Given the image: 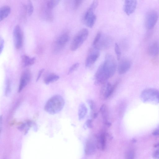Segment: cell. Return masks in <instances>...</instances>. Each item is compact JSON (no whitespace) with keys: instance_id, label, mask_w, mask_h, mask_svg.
Segmentation results:
<instances>
[{"instance_id":"obj_1","label":"cell","mask_w":159,"mask_h":159,"mask_svg":"<svg viewBox=\"0 0 159 159\" xmlns=\"http://www.w3.org/2000/svg\"><path fill=\"white\" fill-rule=\"evenodd\" d=\"M105 58L95 73V78L97 83H104L113 75L116 71V64L114 57L107 53Z\"/></svg>"},{"instance_id":"obj_2","label":"cell","mask_w":159,"mask_h":159,"mask_svg":"<svg viewBox=\"0 0 159 159\" xmlns=\"http://www.w3.org/2000/svg\"><path fill=\"white\" fill-rule=\"evenodd\" d=\"M65 103L64 98L61 95H56L51 97L46 102L44 107V110L52 115L60 111Z\"/></svg>"},{"instance_id":"obj_3","label":"cell","mask_w":159,"mask_h":159,"mask_svg":"<svg viewBox=\"0 0 159 159\" xmlns=\"http://www.w3.org/2000/svg\"><path fill=\"white\" fill-rule=\"evenodd\" d=\"M141 98L144 102L157 104L159 103V91L154 89H146L141 93Z\"/></svg>"},{"instance_id":"obj_4","label":"cell","mask_w":159,"mask_h":159,"mask_svg":"<svg viewBox=\"0 0 159 159\" xmlns=\"http://www.w3.org/2000/svg\"><path fill=\"white\" fill-rule=\"evenodd\" d=\"M98 4V1H93L84 15V21L86 25L89 28H92L96 21L97 17L94 12Z\"/></svg>"},{"instance_id":"obj_5","label":"cell","mask_w":159,"mask_h":159,"mask_svg":"<svg viewBox=\"0 0 159 159\" xmlns=\"http://www.w3.org/2000/svg\"><path fill=\"white\" fill-rule=\"evenodd\" d=\"M89 34V31L86 28L80 30L74 37L71 43V50L75 51L78 49L86 39Z\"/></svg>"},{"instance_id":"obj_6","label":"cell","mask_w":159,"mask_h":159,"mask_svg":"<svg viewBox=\"0 0 159 159\" xmlns=\"http://www.w3.org/2000/svg\"><path fill=\"white\" fill-rule=\"evenodd\" d=\"M158 17V14L156 11L151 10L148 11L146 15L145 20L146 28L148 30L153 28L157 22Z\"/></svg>"},{"instance_id":"obj_7","label":"cell","mask_w":159,"mask_h":159,"mask_svg":"<svg viewBox=\"0 0 159 159\" xmlns=\"http://www.w3.org/2000/svg\"><path fill=\"white\" fill-rule=\"evenodd\" d=\"M99 55L98 50L94 47L91 48L89 50L85 60V66L89 67L93 65L97 60Z\"/></svg>"},{"instance_id":"obj_8","label":"cell","mask_w":159,"mask_h":159,"mask_svg":"<svg viewBox=\"0 0 159 159\" xmlns=\"http://www.w3.org/2000/svg\"><path fill=\"white\" fill-rule=\"evenodd\" d=\"M112 43V39L109 36L102 34L96 45L93 46L97 49L105 50L109 48Z\"/></svg>"},{"instance_id":"obj_9","label":"cell","mask_w":159,"mask_h":159,"mask_svg":"<svg viewBox=\"0 0 159 159\" xmlns=\"http://www.w3.org/2000/svg\"><path fill=\"white\" fill-rule=\"evenodd\" d=\"M13 36L15 48L17 49H19L22 46L23 37L21 28L19 25L15 27L13 31Z\"/></svg>"},{"instance_id":"obj_10","label":"cell","mask_w":159,"mask_h":159,"mask_svg":"<svg viewBox=\"0 0 159 159\" xmlns=\"http://www.w3.org/2000/svg\"><path fill=\"white\" fill-rule=\"evenodd\" d=\"M31 75L30 70L27 69L24 70L21 75L19 87L18 92H20L29 82Z\"/></svg>"},{"instance_id":"obj_11","label":"cell","mask_w":159,"mask_h":159,"mask_svg":"<svg viewBox=\"0 0 159 159\" xmlns=\"http://www.w3.org/2000/svg\"><path fill=\"white\" fill-rule=\"evenodd\" d=\"M69 38V35L66 33L60 36L55 42L54 50L57 51L62 49L68 42Z\"/></svg>"},{"instance_id":"obj_12","label":"cell","mask_w":159,"mask_h":159,"mask_svg":"<svg viewBox=\"0 0 159 159\" xmlns=\"http://www.w3.org/2000/svg\"><path fill=\"white\" fill-rule=\"evenodd\" d=\"M137 1L134 0H125L124 6V10L128 15L133 13L136 8Z\"/></svg>"},{"instance_id":"obj_13","label":"cell","mask_w":159,"mask_h":159,"mask_svg":"<svg viewBox=\"0 0 159 159\" xmlns=\"http://www.w3.org/2000/svg\"><path fill=\"white\" fill-rule=\"evenodd\" d=\"M131 66V63L129 60L126 59L122 60L119 64V73L121 75L125 73L129 70Z\"/></svg>"},{"instance_id":"obj_14","label":"cell","mask_w":159,"mask_h":159,"mask_svg":"<svg viewBox=\"0 0 159 159\" xmlns=\"http://www.w3.org/2000/svg\"><path fill=\"white\" fill-rule=\"evenodd\" d=\"M148 52L151 56H157L159 54V42L155 41L150 43L148 48Z\"/></svg>"},{"instance_id":"obj_15","label":"cell","mask_w":159,"mask_h":159,"mask_svg":"<svg viewBox=\"0 0 159 159\" xmlns=\"http://www.w3.org/2000/svg\"><path fill=\"white\" fill-rule=\"evenodd\" d=\"M100 111L102 114L103 123L108 127L110 126L111 124L108 120V112L106 106L102 104L100 109Z\"/></svg>"},{"instance_id":"obj_16","label":"cell","mask_w":159,"mask_h":159,"mask_svg":"<svg viewBox=\"0 0 159 159\" xmlns=\"http://www.w3.org/2000/svg\"><path fill=\"white\" fill-rule=\"evenodd\" d=\"M118 83V82H116L113 85H111L110 83H107L103 93V96L105 98H109L112 94L116 88Z\"/></svg>"},{"instance_id":"obj_17","label":"cell","mask_w":159,"mask_h":159,"mask_svg":"<svg viewBox=\"0 0 159 159\" xmlns=\"http://www.w3.org/2000/svg\"><path fill=\"white\" fill-rule=\"evenodd\" d=\"M95 151L96 147L94 143L91 141H88L85 147V154L88 155H92L94 153Z\"/></svg>"},{"instance_id":"obj_18","label":"cell","mask_w":159,"mask_h":159,"mask_svg":"<svg viewBox=\"0 0 159 159\" xmlns=\"http://www.w3.org/2000/svg\"><path fill=\"white\" fill-rule=\"evenodd\" d=\"M87 113V108L84 103H82L79 105L78 111V115L79 120L84 119Z\"/></svg>"},{"instance_id":"obj_19","label":"cell","mask_w":159,"mask_h":159,"mask_svg":"<svg viewBox=\"0 0 159 159\" xmlns=\"http://www.w3.org/2000/svg\"><path fill=\"white\" fill-rule=\"evenodd\" d=\"M11 7L8 6H4L0 9V21L6 18L11 12Z\"/></svg>"},{"instance_id":"obj_20","label":"cell","mask_w":159,"mask_h":159,"mask_svg":"<svg viewBox=\"0 0 159 159\" xmlns=\"http://www.w3.org/2000/svg\"><path fill=\"white\" fill-rule=\"evenodd\" d=\"M22 62L25 66H29L33 65L35 62L36 58L30 57L26 55H24L22 57Z\"/></svg>"},{"instance_id":"obj_21","label":"cell","mask_w":159,"mask_h":159,"mask_svg":"<svg viewBox=\"0 0 159 159\" xmlns=\"http://www.w3.org/2000/svg\"><path fill=\"white\" fill-rule=\"evenodd\" d=\"M59 77L57 75L52 74L47 76L44 80V82L46 84H48L57 80Z\"/></svg>"},{"instance_id":"obj_22","label":"cell","mask_w":159,"mask_h":159,"mask_svg":"<svg viewBox=\"0 0 159 159\" xmlns=\"http://www.w3.org/2000/svg\"><path fill=\"white\" fill-rule=\"evenodd\" d=\"M98 144H100V148L102 150L105 149L106 145V137L104 133L101 134L99 138Z\"/></svg>"},{"instance_id":"obj_23","label":"cell","mask_w":159,"mask_h":159,"mask_svg":"<svg viewBox=\"0 0 159 159\" xmlns=\"http://www.w3.org/2000/svg\"><path fill=\"white\" fill-rule=\"evenodd\" d=\"M59 1L58 0L48 1L46 3V7L51 10L58 4Z\"/></svg>"},{"instance_id":"obj_24","label":"cell","mask_w":159,"mask_h":159,"mask_svg":"<svg viewBox=\"0 0 159 159\" xmlns=\"http://www.w3.org/2000/svg\"><path fill=\"white\" fill-rule=\"evenodd\" d=\"M115 51L116 55L117 60H120L121 55V52L120 47L117 43L115 44Z\"/></svg>"},{"instance_id":"obj_25","label":"cell","mask_w":159,"mask_h":159,"mask_svg":"<svg viewBox=\"0 0 159 159\" xmlns=\"http://www.w3.org/2000/svg\"><path fill=\"white\" fill-rule=\"evenodd\" d=\"M26 9L29 15L30 16L33 13L34 11V7L31 1H28L27 6L26 7Z\"/></svg>"},{"instance_id":"obj_26","label":"cell","mask_w":159,"mask_h":159,"mask_svg":"<svg viewBox=\"0 0 159 159\" xmlns=\"http://www.w3.org/2000/svg\"><path fill=\"white\" fill-rule=\"evenodd\" d=\"M11 91V84L10 80H8L6 83V87L5 95L7 96L10 93Z\"/></svg>"},{"instance_id":"obj_27","label":"cell","mask_w":159,"mask_h":159,"mask_svg":"<svg viewBox=\"0 0 159 159\" xmlns=\"http://www.w3.org/2000/svg\"><path fill=\"white\" fill-rule=\"evenodd\" d=\"M79 66V63L78 62L73 64L70 68L68 72V74H70L75 70L78 68Z\"/></svg>"},{"instance_id":"obj_28","label":"cell","mask_w":159,"mask_h":159,"mask_svg":"<svg viewBox=\"0 0 159 159\" xmlns=\"http://www.w3.org/2000/svg\"><path fill=\"white\" fill-rule=\"evenodd\" d=\"M102 34V33L100 31L98 32L93 42V46H94L97 44L99 39Z\"/></svg>"},{"instance_id":"obj_29","label":"cell","mask_w":159,"mask_h":159,"mask_svg":"<svg viewBox=\"0 0 159 159\" xmlns=\"http://www.w3.org/2000/svg\"><path fill=\"white\" fill-rule=\"evenodd\" d=\"M87 102L90 109L92 111H94L95 109V105L93 101L91 99H88Z\"/></svg>"},{"instance_id":"obj_30","label":"cell","mask_w":159,"mask_h":159,"mask_svg":"<svg viewBox=\"0 0 159 159\" xmlns=\"http://www.w3.org/2000/svg\"><path fill=\"white\" fill-rule=\"evenodd\" d=\"M83 0H75L74 1V7L75 9H77L82 3Z\"/></svg>"},{"instance_id":"obj_31","label":"cell","mask_w":159,"mask_h":159,"mask_svg":"<svg viewBox=\"0 0 159 159\" xmlns=\"http://www.w3.org/2000/svg\"><path fill=\"white\" fill-rule=\"evenodd\" d=\"M93 121L91 119H88L85 123V126L89 128H91L93 127Z\"/></svg>"},{"instance_id":"obj_32","label":"cell","mask_w":159,"mask_h":159,"mask_svg":"<svg viewBox=\"0 0 159 159\" xmlns=\"http://www.w3.org/2000/svg\"><path fill=\"white\" fill-rule=\"evenodd\" d=\"M153 157L155 159H159V149L155 151L153 154Z\"/></svg>"},{"instance_id":"obj_33","label":"cell","mask_w":159,"mask_h":159,"mask_svg":"<svg viewBox=\"0 0 159 159\" xmlns=\"http://www.w3.org/2000/svg\"><path fill=\"white\" fill-rule=\"evenodd\" d=\"M134 154V152L133 151H130L127 155V159H133Z\"/></svg>"},{"instance_id":"obj_34","label":"cell","mask_w":159,"mask_h":159,"mask_svg":"<svg viewBox=\"0 0 159 159\" xmlns=\"http://www.w3.org/2000/svg\"><path fill=\"white\" fill-rule=\"evenodd\" d=\"M4 40L2 39H1L0 40V53H1L4 46Z\"/></svg>"},{"instance_id":"obj_35","label":"cell","mask_w":159,"mask_h":159,"mask_svg":"<svg viewBox=\"0 0 159 159\" xmlns=\"http://www.w3.org/2000/svg\"><path fill=\"white\" fill-rule=\"evenodd\" d=\"M152 134L156 136H159V127L155 129L153 131Z\"/></svg>"},{"instance_id":"obj_36","label":"cell","mask_w":159,"mask_h":159,"mask_svg":"<svg viewBox=\"0 0 159 159\" xmlns=\"http://www.w3.org/2000/svg\"><path fill=\"white\" fill-rule=\"evenodd\" d=\"M44 70L43 69H42L40 70H39V73L38 75V76L37 77V78L36 79V81H37L39 80L40 78V77L41 76V75H42V73H43Z\"/></svg>"},{"instance_id":"obj_37","label":"cell","mask_w":159,"mask_h":159,"mask_svg":"<svg viewBox=\"0 0 159 159\" xmlns=\"http://www.w3.org/2000/svg\"><path fill=\"white\" fill-rule=\"evenodd\" d=\"M98 113H95L93 115V118L95 119L98 116Z\"/></svg>"},{"instance_id":"obj_38","label":"cell","mask_w":159,"mask_h":159,"mask_svg":"<svg viewBox=\"0 0 159 159\" xmlns=\"http://www.w3.org/2000/svg\"><path fill=\"white\" fill-rule=\"evenodd\" d=\"M155 147L158 148L159 147V143H156L154 145Z\"/></svg>"}]
</instances>
